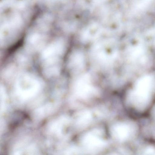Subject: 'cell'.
I'll return each mask as SVG.
<instances>
[{
    "instance_id": "7a4b0ae2",
    "label": "cell",
    "mask_w": 155,
    "mask_h": 155,
    "mask_svg": "<svg viewBox=\"0 0 155 155\" xmlns=\"http://www.w3.org/2000/svg\"><path fill=\"white\" fill-rule=\"evenodd\" d=\"M84 145L90 149H95L101 147L104 144L103 140L97 133L90 132L84 137L82 140Z\"/></svg>"
},
{
    "instance_id": "3957f363",
    "label": "cell",
    "mask_w": 155,
    "mask_h": 155,
    "mask_svg": "<svg viewBox=\"0 0 155 155\" xmlns=\"http://www.w3.org/2000/svg\"><path fill=\"white\" fill-rule=\"evenodd\" d=\"M112 133L116 138L120 140H124L127 138L129 135V128L124 124H118L113 127Z\"/></svg>"
},
{
    "instance_id": "6da1fadb",
    "label": "cell",
    "mask_w": 155,
    "mask_h": 155,
    "mask_svg": "<svg viewBox=\"0 0 155 155\" xmlns=\"http://www.w3.org/2000/svg\"><path fill=\"white\" fill-rule=\"evenodd\" d=\"M61 41L56 40L47 46L41 56L43 71L45 75L52 77L57 75L60 68V57L63 52Z\"/></svg>"
}]
</instances>
